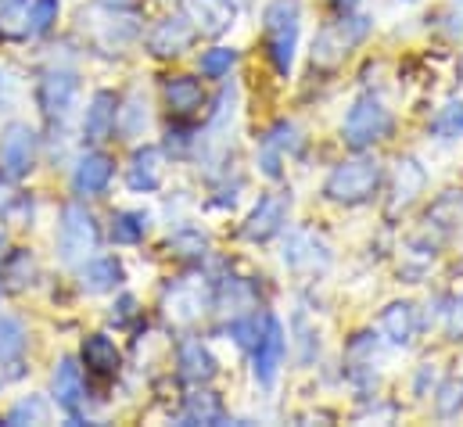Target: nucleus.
<instances>
[{
    "label": "nucleus",
    "instance_id": "nucleus-9",
    "mask_svg": "<svg viewBox=\"0 0 463 427\" xmlns=\"http://www.w3.org/2000/svg\"><path fill=\"white\" fill-rule=\"evenodd\" d=\"M288 209H291V198L280 195V191L259 198V205L244 219V237L248 241H269V237H277L284 230V223H288Z\"/></svg>",
    "mask_w": 463,
    "mask_h": 427
},
{
    "label": "nucleus",
    "instance_id": "nucleus-29",
    "mask_svg": "<svg viewBox=\"0 0 463 427\" xmlns=\"http://www.w3.org/2000/svg\"><path fill=\"white\" fill-rule=\"evenodd\" d=\"M47 417H51V406L40 395H25L4 413V424H47Z\"/></svg>",
    "mask_w": 463,
    "mask_h": 427
},
{
    "label": "nucleus",
    "instance_id": "nucleus-10",
    "mask_svg": "<svg viewBox=\"0 0 463 427\" xmlns=\"http://www.w3.org/2000/svg\"><path fill=\"white\" fill-rule=\"evenodd\" d=\"M76 90H80V83H76L72 72H47V76L40 80L36 101H40L43 115H47L51 122H58V119H65V115L72 111V105H76Z\"/></svg>",
    "mask_w": 463,
    "mask_h": 427
},
{
    "label": "nucleus",
    "instance_id": "nucleus-7",
    "mask_svg": "<svg viewBox=\"0 0 463 427\" xmlns=\"http://www.w3.org/2000/svg\"><path fill=\"white\" fill-rule=\"evenodd\" d=\"M284 352H288L284 323L277 320V317H266L259 341L251 345V363H255V381H259V384H266V388H269V384L277 381L280 363H284Z\"/></svg>",
    "mask_w": 463,
    "mask_h": 427
},
{
    "label": "nucleus",
    "instance_id": "nucleus-36",
    "mask_svg": "<svg viewBox=\"0 0 463 427\" xmlns=\"http://www.w3.org/2000/svg\"><path fill=\"white\" fill-rule=\"evenodd\" d=\"M231 302L233 313H244L248 306H251V291L241 284V280H227V288H223V299H220V306H227Z\"/></svg>",
    "mask_w": 463,
    "mask_h": 427
},
{
    "label": "nucleus",
    "instance_id": "nucleus-37",
    "mask_svg": "<svg viewBox=\"0 0 463 427\" xmlns=\"http://www.w3.org/2000/svg\"><path fill=\"white\" fill-rule=\"evenodd\" d=\"M173 244L180 248V255H205V248H209V241H205L198 230H184Z\"/></svg>",
    "mask_w": 463,
    "mask_h": 427
},
{
    "label": "nucleus",
    "instance_id": "nucleus-25",
    "mask_svg": "<svg viewBox=\"0 0 463 427\" xmlns=\"http://www.w3.org/2000/svg\"><path fill=\"white\" fill-rule=\"evenodd\" d=\"M147 122H151V111H147V98H144V94H129V98L122 101V108L116 111V129L122 133V140L144 137Z\"/></svg>",
    "mask_w": 463,
    "mask_h": 427
},
{
    "label": "nucleus",
    "instance_id": "nucleus-39",
    "mask_svg": "<svg viewBox=\"0 0 463 427\" xmlns=\"http://www.w3.org/2000/svg\"><path fill=\"white\" fill-rule=\"evenodd\" d=\"M449 33L463 40V0H453V7H449Z\"/></svg>",
    "mask_w": 463,
    "mask_h": 427
},
{
    "label": "nucleus",
    "instance_id": "nucleus-14",
    "mask_svg": "<svg viewBox=\"0 0 463 427\" xmlns=\"http://www.w3.org/2000/svg\"><path fill=\"white\" fill-rule=\"evenodd\" d=\"M112 173H116V162L101 151H90L76 162V173H72V187L80 195H101L109 184H112Z\"/></svg>",
    "mask_w": 463,
    "mask_h": 427
},
{
    "label": "nucleus",
    "instance_id": "nucleus-1",
    "mask_svg": "<svg viewBox=\"0 0 463 427\" xmlns=\"http://www.w3.org/2000/svg\"><path fill=\"white\" fill-rule=\"evenodd\" d=\"M298 25H302V7L298 0H273L262 14V33H266V51L273 58V69L280 76L291 72L295 65V47H298Z\"/></svg>",
    "mask_w": 463,
    "mask_h": 427
},
{
    "label": "nucleus",
    "instance_id": "nucleus-2",
    "mask_svg": "<svg viewBox=\"0 0 463 427\" xmlns=\"http://www.w3.org/2000/svg\"><path fill=\"white\" fill-rule=\"evenodd\" d=\"M381 162L377 158H352L335 166V173L324 184V195L338 205H359L366 198H373V191L381 187Z\"/></svg>",
    "mask_w": 463,
    "mask_h": 427
},
{
    "label": "nucleus",
    "instance_id": "nucleus-26",
    "mask_svg": "<svg viewBox=\"0 0 463 427\" xmlns=\"http://www.w3.org/2000/svg\"><path fill=\"white\" fill-rule=\"evenodd\" d=\"M184 421L187 424H223V406L213 392H194V395H187Z\"/></svg>",
    "mask_w": 463,
    "mask_h": 427
},
{
    "label": "nucleus",
    "instance_id": "nucleus-22",
    "mask_svg": "<svg viewBox=\"0 0 463 427\" xmlns=\"http://www.w3.org/2000/svg\"><path fill=\"white\" fill-rule=\"evenodd\" d=\"M54 403L69 413L80 410L83 403V370L76 366V359H61L54 370Z\"/></svg>",
    "mask_w": 463,
    "mask_h": 427
},
{
    "label": "nucleus",
    "instance_id": "nucleus-42",
    "mask_svg": "<svg viewBox=\"0 0 463 427\" xmlns=\"http://www.w3.org/2000/svg\"><path fill=\"white\" fill-rule=\"evenodd\" d=\"M335 4H338V7H342V11H352V7H355V4H359V0H335Z\"/></svg>",
    "mask_w": 463,
    "mask_h": 427
},
{
    "label": "nucleus",
    "instance_id": "nucleus-18",
    "mask_svg": "<svg viewBox=\"0 0 463 427\" xmlns=\"http://www.w3.org/2000/svg\"><path fill=\"white\" fill-rule=\"evenodd\" d=\"M424 184H428L424 166H420L417 158H402V162H399V169H395V187H392V202H388V209H392V213H399V209L413 205V202H417V195L424 191Z\"/></svg>",
    "mask_w": 463,
    "mask_h": 427
},
{
    "label": "nucleus",
    "instance_id": "nucleus-15",
    "mask_svg": "<svg viewBox=\"0 0 463 427\" xmlns=\"http://www.w3.org/2000/svg\"><path fill=\"white\" fill-rule=\"evenodd\" d=\"M116 94L98 90L90 108H87V119H83V140L87 144H105L112 137V129H116Z\"/></svg>",
    "mask_w": 463,
    "mask_h": 427
},
{
    "label": "nucleus",
    "instance_id": "nucleus-8",
    "mask_svg": "<svg viewBox=\"0 0 463 427\" xmlns=\"http://www.w3.org/2000/svg\"><path fill=\"white\" fill-rule=\"evenodd\" d=\"M284 266L298 273H324L331 266V248L313 230H291L284 241Z\"/></svg>",
    "mask_w": 463,
    "mask_h": 427
},
{
    "label": "nucleus",
    "instance_id": "nucleus-27",
    "mask_svg": "<svg viewBox=\"0 0 463 427\" xmlns=\"http://www.w3.org/2000/svg\"><path fill=\"white\" fill-rule=\"evenodd\" d=\"M0 36L4 40L29 36V0H7L0 7Z\"/></svg>",
    "mask_w": 463,
    "mask_h": 427
},
{
    "label": "nucleus",
    "instance_id": "nucleus-13",
    "mask_svg": "<svg viewBox=\"0 0 463 427\" xmlns=\"http://www.w3.org/2000/svg\"><path fill=\"white\" fill-rule=\"evenodd\" d=\"M184 14L205 36H220V33H227L233 25L231 0H184Z\"/></svg>",
    "mask_w": 463,
    "mask_h": 427
},
{
    "label": "nucleus",
    "instance_id": "nucleus-33",
    "mask_svg": "<svg viewBox=\"0 0 463 427\" xmlns=\"http://www.w3.org/2000/svg\"><path fill=\"white\" fill-rule=\"evenodd\" d=\"M58 11H61V0H33L29 4V36L47 33L58 22Z\"/></svg>",
    "mask_w": 463,
    "mask_h": 427
},
{
    "label": "nucleus",
    "instance_id": "nucleus-24",
    "mask_svg": "<svg viewBox=\"0 0 463 427\" xmlns=\"http://www.w3.org/2000/svg\"><path fill=\"white\" fill-rule=\"evenodd\" d=\"M381 334L392 341V345H410L413 334H417V309L410 302H392L384 313H381Z\"/></svg>",
    "mask_w": 463,
    "mask_h": 427
},
{
    "label": "nucleus",
    "instance_id": "nucleus-23",
    "mask_svg": "<svg viewBox=\"0 0 463 427\" xmlns=\"http://www.w3.org/2000/svg\"><path fill=\"white\" fill-rule=\"evenodd\" d=\"M295 147H298V126L280 122V126L266 137V144H262V158H259V166L266 169V176H280V158H284L288 151H295Z\"/></svg>",
    "mask_w": 463,
    "mask_h": 427
},
{
    "label": "nucleus",
    "instance_id": "nucleus-12",
    "mask_svg": "<svg viewBox=\"0 0 463 427\" xmlns=\"http://www.w3.org/2000/svg\"><path fill=\"white\" fill-rule=\"evenodd\" d=\"M205 284L198 280H180L169 288L165 295V317L173 323H194L202 313H205Z\"/></svg>",
    "mask_w": 463,
    "mask_h": 427
},
{
    "label": "nucleus",
    "instance_id": "nucleus-41",
    "mask_svg": "<svg viewBox=\"0 0 463 427\" xmlns=\"http://www.w3.org/2000/svg\"><path fill=\"white\" fill-rule=\"evenodd\" d=\"M11 98H14V80L11 72H0V111L11 105Z\"/></svg>",
    "mask_w": 463,
    "mask_h": 427
},
{
    "label": "nucleus",
    "instance_id": "nucleus-6",
    "mask_svg": "<svg viewBox=\"0 0 463 427\" xmlns=\"http://www.w3.org/2000/svg\"><path fill=\"white\" fill-rule=\"evenodd\" d=\"M36 162V129L25 122H11L0 137V173L7 180H22L29 176Z\"/></svg>",
    "mask_w": 463,
    "mask_h": 427
},
{
    "label": "nucleus",
    "instance_id": "nucleus-5",
    "mask_svg": "<svg viewBox=\"0 0 463 427\" xmlns=\"http://www.w3.org/2000/svg\"><path fill=\"white\" fill-rule=\"evenodd\" d=\"M392 133V111L381 105L377 98H359L355 105L348 108L345 122H342V137L348 147L363 151L377 140H384Z\"/></svg>",
    "mask_w": 463,
    "mask_h": 427
},
{
    "label": "nucleus",
    "instance_id": "nucleus-31",
    "mask_svg": "<svg viewBox=\"0 0 463 427\" xmlns=\"http://www.w3.org/2000/svg\"><path fill=\"white\" fill-rule=\"evenodd\" d=\"M233 65H237V51H233V47H213V51H205L202 62H198V69H202L205 80H223V76H231Z\"/></svg>",
    "mask_w": 463,
    "mask_h": 427
},
{
    "label": "nucleus",
    "instance_id": "nucleus-35",
    "mask_svg": "<svg viewBox=\"0 0 463 427\" xmlns=\"http://www.w3.org/2000/svg\"><path fill=\"white\" fill-rule=\"evenodd\" d=\"M262 323H266V317H262V320H259V317H237V320L231 323V337L241 348H251V345L259 341V334H262Z\"/></svg>",
    "mask_w": 463,
    "mask_h": 427
},
{
    "label": "nucleus",
    "instance_id": "nucleus-17",
    "mask_svg": "<svg viewBox=\"0 0 463 427\" xmlns=\"http://www.w3.org/2000/svg\"><path fill=\"white\" fill-rule=\"evenodd\" d=\"M176 363H180V377L191 381V384H209L216 377V356L198 337H191V341L180 345Z\"/></svg>",
    "mask_w": 463,
    "mask_h": 427
},
{
    "label": "nucleus",
    "instance_id": "nucleus-16",
    "mask_svg": "<svg viewBox=\"0 0 463 427\" xmlns=\"http://www.w3.org/2000/svg\"><path fill=\"white\" fill-rule=\"evenodd\" d=\"M162 173H165L162 151H158V147H140V151L133 155L129 169H126V184H129V191H144V195H147V191H158Z\"/></svg>",
    "mask_w": 463,
    "mask_h": 427
},
{
    "label": "nucleus",
    "instance_id": "nucleus-19",
    "mask_svg": "<svg viewBox=\"0 0 463 427\" xmlns=\"http://www.w3.org/2000/svg\"><path fill=\"white\" fill-rule=\"evenodd\" d=\"M118 363H122L118 345L109 334H90V337L83 341V366H87L90 374H98V377H116Z\"/></svg>",
    "mask_w": 463,
    "mask_h": 427
},
{
    "label": "nucleus",
    "instance_id": "nucleus-34",
    "mask_svg": "<svg viewBox=\"0 0 463 427\" xmlns=\"http://www.w3.org/2000/svg\"><path fill=\"white\" fill-rule=\"evenodd\" d=\"M435 410H439V417H457L463 410V381L460 377H453V381H446L442 388H439V395H435Z\"/></svg>",
    "mask_w": 463,
    "mask_h": 427
},
{
    "label": "nucleus",
    "instance_id": "nucleus-38",
    "mask_svg": "<svg viewBox=\"0 0 463 427\" xmlns=\"http://www.w3.org/2000/svg\"><path fill=\"white\" fill-rule=\"evenodd\" d=\"M446 334H449L453 341H460L463 337V295L446 309Z\"/></svg>",
    "mask_w": 463,
    "mask_h": 427
},
{
    "label": "nucleus",
    "instance_id": "nucleus-21",
    "mask_svg": "<svg viewBox=\"0 0 463 427\" xmlns=\"http://www.w3.org/2000/svg\"><path fill=\"white\" fill-rule=\"evenodd\" d=\"M122 284V266L116 259L101 255V259H90L83 270H80V288L87 295H105V291H116Z\"/></svg>",
    "mask_w": 463,
    "mask_h": 427
},
{
    "label": "nucleus",
    "instance_id": "nucleus-40",
    "mask_svg": "<svg viewBox=\"0 0 463 427\" xmlns=\"http://www.w3.org/2000/svg\"><path fill=\"white\" fill-rule=\"evenodd\" d=\"M118 317L112 313V320H118V323H126V320H133V313H137V299H129V295H122L118 299Z\"/></svg>",
    "mask_w": 463,
    "mask_h": 427
},
{
    "label": "nucleus",
    "instance_id": "nucleus-32",
    "mask_svg": "<svg viewBox=\"0 0 463 427\" xmlns=\"http://www.w3.org/2000/svg\"><path fill=\"white\" fill-rule=\"evenodd\" d=\"M431 133H439L442 140H453L463 133V101H449L435 111L431 119Z\"/></svg>",
    "mask_w": 463,
    "mask_h": 427
},
{
    "label": "nucleus",
    "instance_id": "nucleus-28",
    "mask_svg": "<svg viewBox=\"0 0 463 427\" xmlns=\"http://www.w3.org/2000/svg\"><path fill=\"white\" fill-rule=\"evenodd\" d=\"M147 226H151V219L144 213L122 209V213L112 215V241H116V244H137V241H144Z\"/></svg>",
    "mask_w": 463,
    "mask_h": 427
},
{
    "label": "nucleus",
    "instance_id": "nucleus-43",
    "mask_svg": "<svg viewBox=\"0 0 463 427\" xmlns=\"http://www.w3.org/2000/svg\"><path fill=\"white\" fill-rule=\"evenodd\" d=\"M4 248H7V237L0 233V259H4Z\"/></svg>",
    "mask_w": 463,
    "mask_h": 427
},
{
    "label": "nucleus",
    "instance_id": "nucleus-11",
    "mask_svg": "<svg viewBox=\"0 0 463 427\" xmlns=\"http://www.w3.org/2000/svg\"><path fill=\"white\" fill-rule=\"evenodd\" d=\"M194 33H198V29L191 25L187 14H184V18H165V22H158L155 33L147 36V47H151V54H158V58H176V54H184V51L191 47Z\"/></svg>",
    "mask_w": 463,
    "mask_h": 427
},
{
    "label": "nucleus",
    "instance_id": "nucleus-3",
    "mask_svg": "<svg viewBox=\"0 0 463 427\" xmlns=\"http://www.w3.org/2000/svg\"><path fill=\"white\" fill-rule=\"evenodd\" d=\"M370 33V18L355 14V18H338V22H327L317 40H313V65L317 69H335L345 62V54Z\"/></svg>",
    "mask_w": 463,
    "mask_h": 427
},
{
    "label": "nucleus",
    "instance_id": "nucleus-20",
    "mask_svg": "<svg viewBox=\"0 0 463 427\" xmlns=\"http://www.w3.org/2000/svg\"><path fill=\"white\" fill-rule=\"evenodd\" d=\"M165 105H169L173 115L187 119V115H194L198 108L205 105V90H202V83L194 76H173V80H165Z\"/></svg>",
    "mask_w": 463,
    "mask_h": 427
},
{
    "label": "nucleus",
    "instance_id": "nucleus-4",
    "mask_svg": "<svg viewBox=\"0 0 463 427\" xmlns=\"http://www.w3.org/2000/svg\"><path fill=\"white\" fill-rule=\"evenodd\" d=\"M98 248V223L83 205H65L61 209V223H58V255L61 262L76 266L87 262L90 251Z\"/></svg>",
    "mask_w": 463,
    "mask_h": 427
},
{
    "label": "nucleus",
    "instance_id": "nucleus-30",
    "mask_svg": "<svg viewBox=\"0 0 463 427\" xmlns=\"http://www.w3.org/2000/svg\"><path fill=\"white\" fill-rule=\"evenodd\" d=\"M25 352V330L14 317H0V363H14Z\"/></svg>",
    "mask_w": 463,
    "mask_h": 427
}]
</instances>
